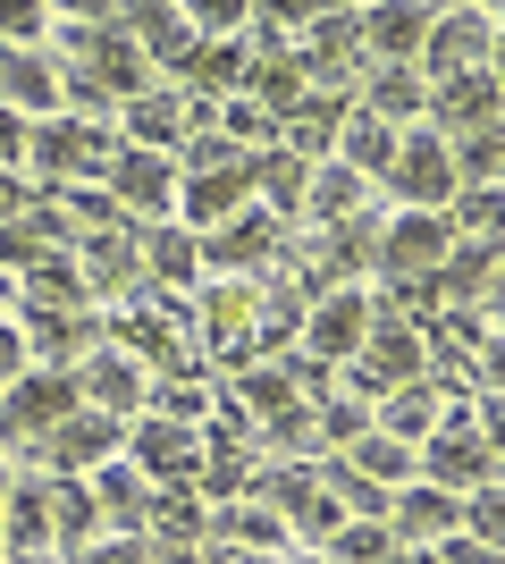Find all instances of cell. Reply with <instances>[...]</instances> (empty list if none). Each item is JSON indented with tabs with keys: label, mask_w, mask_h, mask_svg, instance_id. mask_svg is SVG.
I'll return each instance as SVG.
<instances>
[{
	"label": "cell",
	"mask_w": 505,
	"mask_h": 564,
	"mask_svg": "<svg viewBox=\"0 0 505 564\" xmlns=\"http://www.w3.org/2000/svg\"><path fill=\"white\" fill-rule=\"evenodd\" d=\"M18 312H94V295H85V270H76V253L43 261V270H25V279H18Z\"/></svg>",
	"instance_id": "obj_28"
},
{
	"label": "cell",
	"mask_w": 505,
	"mask_h": 564,
	"mask_svg": "<svg viewBox=\"0 0 505 564\" xmlns=\"http://www.w3.org/2000/svg\"><path fill=\"white\" fill-rule=\"evenodd\" d=\"M345 110H354V94H304V101L287 110V127H278V143H287L295 161H320V152H337Z\"/></svg>",
	"instance_id": "obj_24"
},
{
	"label": "cell",
	"mask_w": 505,
	"mask_h": 564,
	"mask_svg": "<svg viewBox=\"0 0 505 564\" xmlns=\"http://www.w3.org/2000/svg\"><path fill=\"white\" fill-rule=\"evenodd\" d=\"M345 464H354L362 480H380V489H405V480H421V455L396 447V438H380V430H362L354 447H345Z\"/></svg>",
	"instance_id": "obj_36"
},
{
	"label": "cell",
	"mask_w": 505,
	"mask_h": 564,
	"mask_svg": "<svg viewBox=\"0 0 505 564\" xmlns=\"http://www.w3.org/2000/svg\"><path fill=\"white\" fill-rule=\"evenodd\" d=\"M76 404H85L76 371H25L18 388L0 397V438H9V447H43V438L68 422Z\"/></svg>",
	"instance_id": "obj_3"
},
{
	"label": "cell",
	"mask_w": 505,
	"mask_h": 564,
	"mask_svg": "<svg viewBox=\"0 0 505 564\" xmlns=\"http://www.w3.org/2000/svg\"><path fill=\"white\" fill-rule=\"evenodd\" d=\"M127 455V422H110V413H94V404H76L68 422L43 438V464L59 471V480H85V471L119 464Z\"/></svg>",
	"instance_id": "obj_8"
},
{
	"label": "cell",
	"mask_w": 505,
	"mask_h": 564,
	"mask_svg": "<svg viewBox=\"0 0 505 564\" xmlns=\"http://www.w3.org/2000/svg\"><path fill=\"white\" fill-rule=\"evenodd\" d=\"M488 127H505V94L497 76H447V85H430V135L463 143V135H488Z\"/></svg>",
	"instance_id": "obj_13"
},
{
	"label": "cell",
	"mask_w": 505,
	"mask_h": 564,
	"mask_svg": "<svg viewBox=\"0 0 505 564\" xmlns=\"http://www.w3.org/2000/svg\"><path fill=\"white\" fill-rule=\"evenodd\" d=\"M253 203V161L244 169H211V177H177V228L186 236H211L219 219H237Z\"/></svg>",
	"instance_id": "obj_18"
},
{
	"label": "cell",
	"mask_w": 505,
	"mask_h": 564,
	"mask_svg": "<svg viewBox=\"0 0 505 564\" xmlns=\"http://www.w3.org/2000/svg\"><path fill=\"white\" fill-rule=\"evenodd\" d=\"M481 321H488V329L505 337V253L488 261V286H481Z\"/></svg>",
	"instance_id": "obj_48"
},
{
	"label": "cell",
	"mask_w": 505,
	"mask_h": 564,
	"mask_svg": "<svg viewBox=\"0 0 505 564\" xmlns=\"http://www.w3.org/2000/svg\"><path fill=\"white\" fill-rule=\"evenodd\" d=\"M144 531H161V540H177V547H186L194 531H211V514L194 506V489H152V506H144Z\"/></svg>",
	"instance_id": "obj_39"
},
{
	"label": "cell",
	"mask_w": 505,
	"mask_h": 564,
	"mask_svg": "<svg viewBox=\"0 0 505 564\" xmlns=\"http://www.w3.org/2000/svg\"><path fill=\"white\" fill-rule=\"evenodd\" d=\"M253 438H270V447H278V455H312V447H320V422H312V413H304V404H295V413H278V422H262V430H253Z\"/></svg>",
	"instance_id": "obj_43"
},
{
	"label": "cell",
	"mask_w": 505,
	"mask_h": 564,
	"mask_svg": "<svg viewBox=\"0 0 505 564\" xmlns=\"http://www.w3.org/2000/svg\"><path fill=\"white\" fill-rule=\"evenodd\" d=\"M430 18H438V9H413V0H380V9H362V51H371L380 68H421Z\"/></svg>",
	"instance_id": "obj_19"
},
{
	"label": "cell",
	"mask_w": 505,
	"mask_h": 564,
	"mask_svg": "<svg viewBox=\"0 0 505 564\" xmlns=\"http://www.w3.org/2000/svg\"><path fill=\"white\" fill-rule=\"evenodd\" d=\"M0 304H18V279H9V270H0Z\"/></svg>",
	"instance_id": "obj_54"
},
{
	"label": "cell",
	"mask_w": 505,
	"mask_h": 564,
	"mask_svg": "<svg viewBox=\"0 0 505 564\" xmlns=\"http://www.w3.org/2000/svg\"><path fill=\"white\" fill-rule=\"evenodd\" d=\"M211 118L219 110H202V101L177 94V85H161V94L144 85V94L119 110V143H127V152H168V161H177V143H186L194 127H211Z\"/></svg>",
	"instance_id": "obj_4"
},
{
	"label": "cell",
	"mask_w": 505,
	"mask_h": 564,
	"mask_svg": "<svg viewBox=\"0 0 505 564\" xmlns=\"http://www.w3.org/2000/svg\"><path fill=\"white\" fill-rule=\"evenodd\" d=\"M25 203H34V186H25V169H0V228H9V219H18Z\"/></svg>",
	"instance_id": "obj_49"
},
{
	"label": "cell",
	"mask_w": 505,
	"mask_h": 564,
	"mask_svg": "<svg viewBox=\"0 0 505 564\" xmlns=\"http://www.w3.org/2000/svg\"><path fill=\"white\" fill-rule=\"evenodd\" d=\"M253 321H262V295H253L244 279H228V286H211V295H202V337H211V346L253 354Z\"/></svg>",
	"instance_id": "obj_26"
},
{
	"label": "cell",
	"mask_w": 505,
	"mask_h": 564,
	"mask_svg": "<svg viewBox=\"0 0 505 564\" xmlns=\"http://www.w3.org/2000/svg\"><path fill=\"white\" fill-rule=\"evenodd\" d=\"M211 531H219V540H244V547H287V522L270 514L262 497H253V506H244V497H237V506H219Z\"/></svg>",
	"instance_id": "obj_38"
},
{
	"label": "cell",
	"mask_w": 505,
	"mask_h": 564,
	"mask_svg": "<svg viewBox=\"0 0 505 564\" xmlns=\"http://www.w3.org/2000/svg\"><path fill=\"white\" fill-rule=\"evenodd\" d=\"M202 245V270H278V219L262 203H244L237 219H219L211 236H194Z\"/></svg>",
	"instance_id": "obj_16"
},
{
	"label": "cell",
	"mask_w": 505,
	"mask_h": 564,
	"mask_svg": "<svg viewBox=\"0 0 505 564\" xmlns=\"http://www.w3.org/2000/svg\"><path fill=\"white\" fill-rule=\"evenodd\" d=\"M329 547H337V564H387L396 556V531H387V522H345Z\"/></svg>",
	"instance_id": "obj_40"
},
{
	"label": "cell",
	"mask_w": 505,
	"mask_h": 564,
	"mask_svg": "<svg viewBox=\"0 0 505 564\" xmlns=\"http://www.w3.org/2000/svg\"><path fill=\"white\" fill-rule=\"evenodd\" d=\"M362 337H371V295H362V286H329V295L304 312V354H312L320 371H329V362H354Z\"/></svg>",
	"instance_id": "obj_11"
},
{
	"label": "cell",
	"mask_w": 505,
	"mask_h": 564,
	"mask_svg": "<svg viewBox=\"0 0 505 564\" xmlns=\"http://www.w3.org/2000/svg\"><path fill=\"white\" fill-rule=\"evenodd\" d=\"M304 76H312V94H345L362 68V9H320L312 34H304Z\"/></svg>",
	"instance_id": "obj_12"
},
{
	"label": "cell",
	"mask_w": 505,
	"mask_h": 564,
	"mask_svg": "<svg viewBox=\"0 0 505 564\" xmlns=\"http://www.w3.org/2000/svg\"><path fill=\"white\" fill-rule=\"evenodd\" d=\"M287 564H320V556H287Z\"/></svg>",
	"instance_id": "obj_56"
},
{
	"label": "cell",
	"mask_w": 505,
	"mask_h": 564,
	"mask_svg": "<svg viewBox=\"0 0 505 564\" xmlns=\"http://www.w3.org/2000/svg\"><path fill=\"white\" fill-rule=\"evenodd\" d=\"M119 25H127V43L144 51V59H161V68H186L194 59V43H202V34H194V18L186 9H119Z\"/></svg>",
	"instance_id": "obj_23"
},
{
	"label": "cell",
	"mask_w": 505,
	"mask_h": 564,
	"mask_svg": "<svg viewBox=\"0 0 505 564\" xmlns=\"http://www.w3.org/2000/svg\"><path fill=\"white\" fill-rule=\"evenodd\" d=\"M447 228H455V245L505 253V194H497V186H463L455 203H447Z\"/></svg>",
	"instance_id": "obj_31"
},
{
	"label": "cell",
	"mask_w": 505,
	"mask_h": 564,
	"mask_svg": "<svg viewBox=\"0 0 505 564\" xmlns=\"http://www.w3.org/2000/svg\"><path fill=\"white\" fill-rule=\"evenodd\" d=\"M110 564H144V547H110Z\"/></svg>",
	"instance_id": "obj_53"
},
{
	"label": "cell",
	"mask_w": 505,
	"mask_h": 564,
	"mask_svg": "<svg viewBox=\"0 0 505 564\" xmlns=\"http://www.w3.org/2000/svg\"><path fill=\"white\" fill-rule=\"evenodd\" d=\"M488 43H497V18L488 9H438L430 43H421V85H447V76H481Z\"/></svg>",
	"instance_id": "obj_5"
},
{
	"label": "cell",
	"mask_w": 505,
	"mask_h": 564,
	"mask_svg": "<svg viewBox=\"0 0 505 564\" xmlns=\"http://www.w3.org/2000/svg\"><path fill=\"white\" fill-rule=\"evenodd\" d=\"M354 379L371 388V397H396V388H413V379H430L421 329H413V321H387V312L371 304V337H362V354H354Z\"/></svg>",
	"instance_id": "obj_7"
},
{
	"label": "cell",
	"mask_w": 505,
	"mask_h": 564,
	"mask_svg": "<svg viewBox=\"0 0 505 564\" xmlns=\"http://www.w3.org/2000/svg\"><path fill=\"white\" fill-rule=\"evenodd\" d=\"M362 194H371V177H354V169H312V194H304V219L312 228H345V219H362Z\"/></svg>",
	"instance_id": "obj_33"
},
{
	"label": "cell",
	"mask_w": 505,
	"mask_h": 564,
	"mask_svg": "<svg viewBox=\"0 0 505 564\" xmlns=\"http://www.w3.org/2000/svg\"><path fill=\"white\" fill-rule=\"evenodd\" d=\"M380 186L396 194V212H447V203L463 194V177H455V152H447V135H430V127H405V135H396V161H387Z\"/></svg>",
	"instance_id": "obj_1"
},
{
	"label": "cell",
	"mask_w": 505,
	"mask_h": 564,
	"mask_svg": "<svg viewBox=\"0 0 505 564\" xmlns=\"http://www.w3.org/2000/svg\"><path fill=\"white\" fill-rule=\"evenodd\" d=\"M94 497H101V522H119V531H144V506H152V480L135 464H101L94 471Z\"/></svg>",
	"instance_id": "obj_34"
},
{
	"label": "cell",
	"mask_w": 505,
	"mask_h": 564,
	"mask_svg": "<svg viewBox=\"0 0 505 564\" xmlns=\"http://www.w3.org/2000/svg\"><path fill=\"white\" fill-rule=\"evenodd\" d=\"M447 253H455V228H447V212H396L380 228V279L387 286H421L447 270Z\"/></svg>",
	"instance_id": "obj_2"
},
{
	"label": "cell",
	"mask_w": 505,
	"mask_h": 564,
	"mask_svg": "<svg viewBox=\"0 0 505 564\" xmlns=\"http://www.w3.org/2000/svg\"><path fill=\"white\" fill-rule=\"evenodd\" d=\"M135 236H144V279H161V286H194V279H202V245H194L177 219L135 228Z\"/></svg>",
	"instance_id": "obj_30"
},
{
	"label": "cell",
	"mask_w": 505,
	"mask_h": 564,
	"mask_svg": "<svg viewBox=\"0 0 505 564\" xmlns=\"http://www.w3.org/2000/svg\"><path fill=\"white\" fill-rule=\"evenodd\" d=\"M25 135H34V127H25V118L0 101V169H18V161H25Z\"/></svg>",
	"instance_id": "obj_47"
},
{
	"label": "cell",
	"mask_w": 505,
	"mask_h": 564,
	"mask_svg": "<svg viewBox=\"0 0 505 564\" xmlns=\"http://www.w3.org/2000/svg\"><path fill=\"white\" fill-rule=\"evenodd\" d=\"M488 76H497V94H505V9H497V43H488Z\"/></svg>",
	"instance_id": "obj_51"
},
{
	"label": "cell",
	"mask_w": 505,
	"mask_h": 564,
	"mask_svg": "<svg viewBox=\"0 0 505 564\" xmlns=\"http://www.w3.org/2000/svg\"><path fill=\"white\" fill-rule=\"evenodd\" d=\"M387 531H396V547H438L447 531H463V497L430 489V480H405L387 497Z\"/></svg>",
	"instance_id": "obj_17"
},
{
	"label": "cell",
	"mask_w": 505,
	"mask_h": 564,
	"mask_svg": "<svg viewBox=\"0 0 505 564\" xmlns=\"http://www.w3.org/2000/svg\"><path fill=\"white\" fill-rule=\"evenodd\" d=\"M9 489H18V480H9V455H0V522H9Z\"/></svg>",
	"instance_id": "obj_52"
},
{
	"label": "cell",
	"mask_w": 505,
	"mask_h": 564,
	"mask_svg": "<svg viewBox=\"0 0 505 564\" xmlns=\"http://www.w3.org/2000/svg\"><path fill=\"white\" fill-rule=\"evenodd\" d=\"M0 540H9V556H51V480H18L9 489V522H0Z\"/></svg>",
	"instance_id": "obj_27"
},
{
	"label": "cell",
	"mask_w": 505,
	"mask_h": 564,
	"mask_svg": "<svg viewBox=\"0 0 505 564\" xmlns=\"http://www.w3.org/2000/svg\"><path fill=\"white\" fill-rule=\"evenodd\" d=\"M101 186H110V203H119L127 219H144V228H161V219H177V161L168 152H127L101 169Z\"/></svg>",
	"instance_id": "obj_6"
},
{
	"label": "cell",
	"mask_w": 505,
	"mask_h": 564,
	"mask_svg": "<svg viewBox=\"0 0 505 564\" xmlns=\"http://www.w3.org/2000/svg\"><path fill=\"white\" fill-rule=\"evenodd\" d=\"M127 464L144 471V480H161V489H194V471H202V430L152 413V422L127 430Z\"/></svg>",
	"instance_id": "obj_9"
},
{
	"label": "cell",
	"mask_w": 505,
	"mask_h": 564,
	"mask_svg": "<svg viewBox=\"0 0 505 564\" xmlns=\"http://www.w3.org/2000/svg\"><path fill=\"white\" fill-rule=\"evenodd\" d=\"M76 388H85V404L110 413V422H127V413H144V404H152V371L135 362V354H119V346L85 354V362H76Z\"/></svg>",
	"instance_id": "obj_14"
},
{
	"label": "cell",
	"mask_w": 505,
	"mask_h": 564,
	"mask_svg": "<svg viewBox=\"0 0 505 564\" xmlns=\"http://www.w3.org/2000/svg\"><path fill=\"white\" fill-rule=\"evenodd\" d=\"M152 413H161V422H202V413H211V397H202V388H194V379H168L161 397H152Z\"/></svg>",
	"instance_id": "obj_45"
},
{
	"label": "cell",
	"mask_w": 505,
	"mask_h": 564,
	"mask_svg": "<svg viewBox=\"0 0 505 564\" xmlns=\"http://www.w3.org/2000/svg\"><path fill=\"white\" fill-rule=\"evenodd\" d=\"M9 564H51V556H9Z\"/></svg>",
	"instance_id": "obj_55"
},
{
	"label": "cell",
	"mask_w": 505,
	"mask_h": 564,
	"mask_svg": "<svg viewBox=\"0 0 505 564\" xmlns=\"http://www.w3.org/2000/svg\"><path fill=\"white\" fill-rule=\"evenodd\" d=\"M25 371H34V362H25V337H18V321L0 312V397H9V388H18Z\"/></svg>",
	"instance_id": "obj_46"
},
{
	"label": "cell",
	"mask_w": 505,
	"mask_h": 564,
	"mask_svg": "<svg viewBox=\"0 0 505 564\" xmlns=\"http://www.w3.org/2000/svg\"><path fill=\"white\" fill-rule=\"evenodd\" d=\"M362 430H371V404H362V397H329V404H320V438H329L337 455L354 447Z\"/></svg>",
	"instance_id": "obj_42"
},
{
	"label": "cell",
	"mask_w": 505,
	"mask_h": 564,
	"mask_svg": "<svg viewBox=\"0 0 505 564\" xmlns=\"http://www.w3.org/2000/svg\"><path fill=\"white\" fill-rule=\"evenodd\" d=\"M76 270H85V295H127L144 279V236L135 228H110V236H76Z\"/></svg>",
	"instance_id": "obj_20"
},
{
	"label": "cell",
	"mask_w": 505,
	"mask_h": 564,
	"mask_svg": "<svg viewBox=\"0 0 505 564\" xmlns=\"http://www.w3.org/2000/svg\"><path fill=\"white\" fill-rule=\"evenodd\" d=\"M463 531L497 556V547H505V489H472V497H463Z\"/></svg>",
	"instance_id": "obj_41"
},
{
	"label": "cell",
	"mask_w": 505,
	"mask_h": 564,
	"mask_svg": "<svg viewBox=\"0 0 505 564\" xmlns=\"http://www.w3.org/2000/svg\"><path fill=\"white\" fill-rule=\"evenodd\" d=\"M497 194H505V169H497Z\"/></svg>",
	"instance_id": "obj_57"
},
{
	"label": "cell",
	"mask_w": 505,
	"mask_h": 564,
	"mask_svg": "<svg viewBox=\"0 0 505 564\" xmlns=\"http://www.w3.org/2000/svg\"><path fill=\"white\" fill-rule=\"evenodd\" d=\"M59 253H76V228H68V212L59 203H25L9 228H0V270L9 279H25V270H43V261H59Z\"/></svg>",
	"instance_id": "obj_15"
},
{
	"label": "cell",
	"mask_w": 505,
	"mask_h": 564,
	"mask_svg": "<svg viewBox=\"0 0 505 564\" xmlns=\"http://www.w3.org/2000/svg\"><path fill=\"white\" fill-rule=\"evenodd\" d=\"M362 110L380 118V127H396V135H405L413 118L430 110V85H421V68H380V76H371V94H362Z\"/></svg>",
	"instance_id": "obj_32"
},
{
	"label": "cell",
	"mask_w": 505,
	"mask_h": 564,
	"mask_svg": "<svg viewBox=\"0 0 505 564\" xmlns=\"http://www.w3.org/2000/svg\"><path fill=\"white\" fill-rule=\"evenodd\" d=\"M337 169H354V177H387V161H396V127H380L371 110H345V127H337Z\"/></svg>",
	"instance_id": "obj_29"
},
{
	"label": "cell",
	"mask_w": 505,
	"mask_h": 564,
	"mask_svg": "<svg viewBox=\"0 0 505 564\" xmlns=\"http://www.w3.org/2000/svg\"><path fill=\"white\" fill-rule=\"evenodd\" d=\"M0 101L34 127V118H59V68L43 51H0Z\"/></svg>",
	"instance_id": "obj_22"
},
{
	"label": "cell",
	"mask_w": 505,
	"mask_h": 564,
	"mask_svg": "<svg viewBox=\"0 0 505 564\" xmlns=\"http://www.w3.org/2000/svg\"><path fill=\"white\" fill-rule=\"evenodd\" d=\"M438 422H447V388H438V379H413V388H396V397L371 413V430L396 438V447H413V455H421V438H430Z\"/></svg>",
	"instance_id": "obj_21"
},
{
	"label": "cell",
	"mask_w": 505,
	"mask_h": 564,
	"mask_svg": "<svg viewBox=\"0 0 505 564\" xmlns=\"http://www.w3.org/2000/svg\"><path fill=\"white\" fill-rule=\"evenodd\" d=\"M51 540L59 547H94L101 540V497L85 480H51Z\"/></svg>",
	"instance_id": "obj_35"
},
{
	"label": "cell",
	"mask_w": 505,
	"mask_h": 564,
	"mask_svg": "<svg viewBox=\"0 0 505 564\" xmlns=\"http://www.w3.org/2000/svg\"><path fill=\"white\" fill-rule=\"evenodd\" d=\"M488 471H497V455H488V438L472 422H438L430 438H421V480H430V489L472 497V489H488Z\"/></svg>",
	"instance_id": "obj_10"
},
{
	"label": "cell",
	"mask_w": 505,
	"mask_h": 564,
	"mask_svg": "<svg viewBox=\"0 0 505 564\" xmlns=\"http://www.w3.org/2000/svg\"><path fill=\"white\" fill-rule=\"evenodd\" d=\"M43 25H51V9H34V0H0V51H34Z\"/></svg>",
	"instance_id": "obj_44"
},
{
	"label": "cell",
	"mask_w": 505,
	"mask_h": 564,
	"mask_svg": "<svg viewBox=\"0 0 505 564\" xmlns=\"http://www.w3.org/2000/svg\"><path fill=\"white\" fill-rule=\"evenodd\" d=\"M194 480H202L219 506H237V497L253 489V447H237V438H202V471H194Z\"/></svg>",
	"instance_id": "obj_37"
},
{
	"label": "cell",
	"mask_w": 505,
	"mask_h": 564,
	"mask_svg": "<svg viewBox=\"0 0 505 564\" xmlns=\"http://www.w3.org/2000/svg\"><path fill=\"white\" fill-rule=\"evenodd\" d=\"M253 194H262L270 219H304V194H312V161H295L287 143L253 152Z\"/></svg>",
	"instance_id": "obj_25"
},
{
	"label": "cell",
	"mask_w": 505,
	"mask_h": 564,
	"mask_svg": "<svg viewBox=\"0 0 505 564\" xmlns=\"http://www.w3.org/2000/svg\"><path fill=\"white\" fill-rule=\"evenodd\" d=\"M481 379H488V397H505V337L481 346Z\"/></svg>",
	"instance_id": "obj_50"
}]
</instances>
